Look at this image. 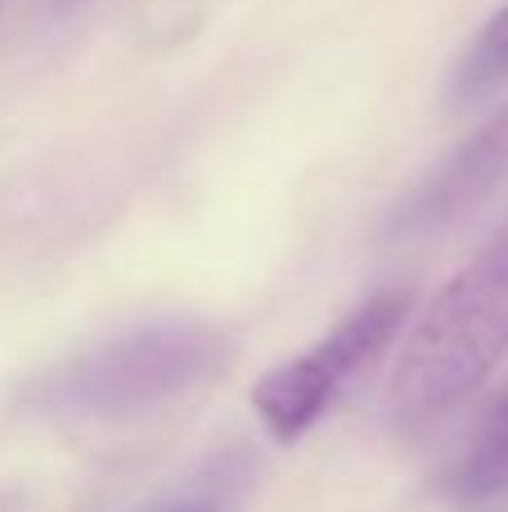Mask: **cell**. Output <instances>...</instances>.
Listing matches in <instances>:
<instances>
[{
  "label": "cell",
  "mask_w": 508,
  "mask_h": 512,
  "mask_svg": "<svg viewBox=\"0 0 508 512\" xmlns=\"http://www.w3.org/2000/svg\"><path fill=\"white\" fill-rule=\"evenodd\" d=\"M414 292L410 288H387L356 306L329 337L311 346L306 355L270 369L266 378L252 387V409L261 414L266 432L275 441L293 445L320 423V414L338 400V391L401 333L410 319Z\"/></svg>",
  "instance_id": "3957f363"
},
{
  "label": "cell",
  "mask_w": 508,
  "mask_h": 512,
  "mask_svg": "<svg viewBox=\"0 0 508 512\" xmlns=\"http://www.w3.org/2000/svg\"><path fill=\"white\" fill-rule=\"evenodd\" d=\"M0 9H5V0H0Z\"/></svg>",
  "instance_id": "52a82bcc"
},
{
  "label": "cell",
  "mask_w": 508,
  "mask_h": 512,
  "mask_svg": "<svg viewBox=\"0 0 508 512\" xmlns=\"http://www.w3.org/2000/svg\"><path fill=\"white\" fill-rule=\"evenodd\" d=\"M508 351V225L414 319L401 346L387 409L396 427L450 414Z\"/></svg>",
  "instance_id": "6da1fadb"
},
{
  "label": "cell",
  "mask_w": 508,
  "mask_h": 512,
  "mask_svg": "<svg viewBox=\"0 0 508 512\" xmlns=\"http://www.w3.org/2000/svg\"><path fill=\"white\" fill-rule=\"evenodd\" d=\"M504 180H508V104L500 113L486 117V122L387 216V239L419 243V239H432V234L455 230Z\"/></svg>",
  "instance_id": "277c9868"
},
{
  "label": "cell",
  "mask_w": 508,
  "mask_h": 512,
  "mask_svg": "<svg viewBox=\"0 0 508 512\" xmlns=\"http://www.w3.org/2000/svg\"><path fill=\"white\" fill-rule=\"evenodd\" d=\"M455 495L464 504H491V499L508 495V396L486 414L482 432L468 445L455 472Z\"/></svg>",
  "instance_id": "8992f818"
},
{
  "label": "cell",
  "mask_w": 508,
  "mask_h": 512,
  "mask_svg": "<svg viewBox=\"0 0 508 512\" xmlns=\"http://www.w3.org/2000/svg\"><path fill=\"white\" fill-rule=\"evenodd\" d=\"M504 86H508V5L459 54L455 72H450V104L477 108L500 95Z\"/></svg>",
  "instance_id": "5b68a950"
},
{
  "label": "cell",
  "mask_w": 508,
  "mask_h": 512,
  "mask_svg": "<svg viewBox=\"0 0 508 512\" xmlns=\"http://www.w3.org/2000/svg\"><path fill=\"white\" fill-rule=\"evenodd\" d=\"M230 360V337L203 319H162L63 360L27 391L41 414L131 418L216 378Z\"/></svg>",
  "instance_id": "7a4b0ae2"
}]
</instances>
